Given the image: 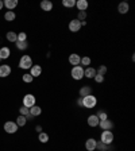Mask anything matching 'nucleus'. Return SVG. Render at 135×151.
Returning <instances> with one entry per match:
<instances>
[{
  "label": "nucleus",
  "instance_id": "1",
  "mask_svg": "<svg viewBox=\"0 0 135 151\" xmlns=\"http://www.w3.org/2000/svg\"><path fill=\"white\" fill-rule=\"evenodd\" d=\"M97 104V99L93 96V94H89V96L83 97V107L87 108V109H92L95 108Z\"/></svg>",
  "mask_w": 135,
  "mask_h": 151
},
{
  "label": "nucleus",
  "instance_id": "2",
  "mask_svg": "<svg viewBox=\"0 0 135 151\" xmlns=\"http://www.w3.org/2000/svg\"><path fill=\"white\" fill-rule=\"evenodd\" d=\"M70 74L72 77H73V80L76 81H80L84 78V68L81 66V65H77V66H73L70 70Z\"/></svg>",
  "mask_w": 135,
  "mask_h": 151
},
{
  "label": "nucleus",
  "instance_id": "3",
  "mask_svg": "<svg viewBox=\"0 0 135 151\" xmlns=\"http://www.w3.org/2000/svg\"><path fill=\"white\" fill-rule=\"evenodd\" d=\"M31 66H32L31 57H30V55H27V54L22 55V58H20V61H19V68L27 70V69H31Z\"/></svg>",
  "mask_w": 135,
  "mask_h": 151
},
{
  "label": "nucleus",
  "instance_id": "4",
  "mask_svg": "<svg viewBox=\"0 0 135 151\" xmlns=\"http://www.w3.org/2000/svg\"><path fill=\"white\" fill-rule=\"evenodd\" d=\"M100 142H103L104 145L109 146L113 142V132L112 131H103L100 135Z\"/></svg>",
  "mask_w": 135,
  "mask_h": 151
},
{
  "label": "nucleus",
  "instance_id": "5",
  "mask_svg": "<svg viewBox=\"0 0 135 151\" xmlns=\"http://www.w3.org/2000/svg\"><path fill=\"white\" fill-rule=\"evenodd\" d=\"M35 101H37V99L34 94H26V96L23 97V107H26V108L30 109L31 107L35 105Z\"/></svg>",
  "mask_w": 135,
  "mask_h": 151
},
{
  "label": "nucleus",
  "instance_id": "6",
  "mask_svg": "<svg viewBox=\"0 0 135 151\" xmlns=\"http://www.w3.org/2000/svg\"><path fill=\"white\" fill-rule=\"evenodd\" d=\"M4 131L7 134H15L18 131V124L15 122H7L4 123Z\"/></svg>",
  "mask_w": 135,
  "mask_h": 151
},
{
  "label": "nucleus",
  "instance_id": "7",
  "mask_svg": "<svg viewBox=\"0 0 135 151\" xmlns=\"http://www.w3.org/2000/svg\"><path fill=\"white\" fill-rule=\"evenodd\" d=\"M99 127L103 131H111L113 128V122H111L109 119H106V120H100L99 123Z\"/></svg>",
  "mask_w": 135,
  "mask_h": 151
},
{
  "label": "nucleus",
  "instance_id": "8",
  "mask_svg": "<svg viewBox=\"0 0 135 151\" xmlns=\"http://www.w3.org/2000/svg\"><path fill=\"white\" fill-rule=\"evenodd\" d=\"M68 27H69V30H70L72 32H78L83 26H81V22H80V20L72 19L70 22H69V26H68Z\"/></svg>",
  "mask_w": 135,
  "mask_h": 151
},
{
  "label": "nucleus",
  "instance_id": "9",
  "mask_svg": "<svg viewBox=\"0 0 135 151\" xmlns=\"http://www.w3.org/2000/svg\"><path fill=\"white\" fill-rule=\"evenodd\" d=\"M11 74V66L10 65H0V77H8Z\"/></svg>",
  "mask_w": 135,
  "mask_h": 151
},
{
  "label": "nucleus",
  "instance_id": "10",
  "mask_svg": "<svg viewBox=\"0 0 135 151\" xmlns=\"http://www.w3.org/2000/svg\"><path fill=\"white\" fill-rule=\"evenodd\" d=\"M30 74H31L32 77L35 78V77H39L42 74V68H41V65H32L31 69H30Z\"/></svg>",
  "mask_w": 135,
  "mask_h": 151
},
{
  "label": "nucleus",
  "instance_id": "11",
  "mask_svg": "<svg viewBox=\"0 0 135 151\" xmlns=\"http://www.w3.org/2000/svg\"><path fill=\"white\" fill-rule=\"evenodd\" d=\"M68 59H69V64L70 65H73V66H77V65H80V61H81V57L78 54H70L69 55V58H68Z\"/></svg>",
  "mask_w": 135,
  "mask_h": 151
},
{
  "label": "nucleus",
  "instance_id": "12",
  "mask_svg": "<svg viewBox=\"0 0 135 151\" xmlns=\"http://www.w3.org/2000/svg\"><path fill=\"white\" fill-rule=\"evenodd\" d=\"M80 97H85V96H89V94H92V87H89V85H84V87L80 88Z\"/></svg>",
  "mask_w": 135,
  "mask_h": 151
},
{
  "label": "nucleus",
  "instance_id": "13",
  "mask_svg": "<svg viewBox=\"0 0 135 151\" xmlns=\"http://www.w3.org/2000/svg\"><path fill=\"white\" fill-rule=\"evenodd\" d=\"M96 76V69L92 68V66H88V68L84 69V77L87 78H93Z\"/></svg>",
  "mask_w": 135,
  "mask_h": 151
},
{
  "label": "nucleus",
  "instance_id": "14",
  "mask_svg": "<svg viewBox=\"0 0 135 151\" xmlns=\"http://www.w3.org/2000/svg\"><path fill=\"white\" fill-rule=\"evenodd\" d=\"M96 142L93 138H89L87 142H85V148H87V151H95L96 150Z\"/></svg>",
  "mask_w": 135,
  "mask_h": 151
},
{
  "label": "nucleus",
  "instance_id": "15",
  "mask_svg": "<svg viewBox=\"0 0 135 151\" xmlns=\"http://www.w3.org/2000/svg\"><path fill=\"white\" fill-rule=\"evenodd\" d=\"M87 122H88V125H89V127H99L100 120L96 115H90L89 117H88Z\"/></svg>",
  "mask_w": 135,
  "mask_h": 151
},
{
  "label": "nucleus",
  "instance_id": "16",
  "mask_svg": "<svg viewBox=\"0 0 135 151\" xmlns=\"http://www.w3.org/2000/svg\"><path fill=\"white\" fill-rule=\"evenodd\" d=\"M41 8L46 12H49V11L53 10V3L50 0H43V1H41Z\"/></svg>",
  "mask_w": 135,
  "mask_h": 151
},
{
  "label": "nucleus",
  "instance_id": "17",
  "mask_svg": "<svg viewBox=\"0 0 135 151\" xmlns=\"http://www.w3.org/2000/svg\"><path fill=\"white\" fill-rule=\"evenodd\" d=\"M88 6H89V4H88L87 0H77V1H76V7H77L78 11H87Z\"/></svg>",
  "mask_w": 135,
  "mask_h": 151
},
{
  "label": "nucleus",
  "instance_id": "18",
  "mask_svg": "<svg viewBox=\"0 0 135 151\" xmlns=\"http://www.w3.org/2000/svg\"><path fill=\"white\" fill-rule=\"evenodd\" d=\"M4 7H7V10L8 11H12L16 6H18V1L16 0H4Z\"/></svg>",
  "mask_w": 135,
  "mask_h": 151
},
{
  "label": "nucleus",
  "instance_id": "19",
  "mask_svg": "<svg viewBox=\"0 0 135 151\" xmlns=\"http://www.w3.org/2000/svg\"><path fill=\"white\" fill-rule=\"evenodd\" d=\"M118 11H119L120 14H127L130 11V6L129 3H126V1H122V3L118 6Z\"/></svg>",
  "mask_w": 135,
  "mask_h": 151
},
{
  "label": "nucleus",
  "instance_id": "20",
  "mask_svg": "<svg viewBox=\"0 0 135 151\" xmlns=\"http://www.w3.org/2000/svg\"><path fill=\"white\" fill-rule=\"evenodd\" d=\"M10 55H11V50L8 47L4 46V47L0 49V58H1V59H7Z\"/></svg>",
  "mask_w": 135,
  "mask_h": 151
},
{
  "label": "nucleus",
  "instance_id": "21",
  "mask_svg": "<svg viewBox=\"0 0 135 151\" xmlns=\"http://www.w3.org/2000/svg\"><path fill=\"white\" fill-rule=\"evenodd\" d=\"M42 113V108L41 107H38V105H34V107H31L30 108V115H32L34 117H37V116H39Z\"/></svg>",
  "mask_w": 135,
  "mask_h": 151
},
{
  "label": "nucleus",
  "instance_id": "22",
  "mask_svg": "<svg viewBox=\"0 0 135 151\" xmlns=\"http://www.w3.org/2000/svg\"><path fill=\"white\" fill-rule=\"evenodd\" d=\"M16 15L14 11H7L6 14H4V19L7 20V22H12V20H15Z\"/></svg>",
  "mask_w": 135,
  "mask_h": 151
},
{
  "label": "nucleus",
  "instance_id": "23",
  "mask_svg": "<svg viewBox=\"0 0 135 151\" xmlns=\"http://www.w3.org/2000/svg\"><path fill=\"white\" fill-rule=\"evenodd\" d=\"M38 140L41 142V143H47L49 142V135L46 134V132H39L38 134Z\"/></svg>",
  "mask_w": 135,
  "mask_h": 151
},
{
  "label": "nucleus",
  "instance_id": "24",
  "mask_svg": "<svg viewBox=\"0 0 135 151\" xmlns=\"http://www.w3.org/2000/svg\"><path fill=\"white\" fill-rule=\"evenodd\" d=\"M16 124H18V127H23V125H26V123H27V120H26V116H22V115H19L18 116V119H16Z\"/></svg>",
  "mask_w": 135,
  "mask_h": 151
},
{
  "label": "nucleus",
  "instance_id": "25",
  "mask_svg": "<svg viewBox=\"0 0 135 151\" xmlns=\"http://www.w3.org/2000/svg\"><path fill=\"white\" fill-rule=\"evenodd\" d=\"M62 6L65 8H73V7H76V0H64Z\"/></svg>",
  "mask_w": 135,
  "mask_h": 151
},
{
  "label": "nucleus",
  "instance_id": "26",
  "mask_svg": "<svg viewBox=\"0 0 135 151\" xmlns=\"http://www.w3.org/2000/svg\"><path fill=\"white\" fill-rule=\"evenodd\" d=\"M96 150L97 151H107L108 150V146L107 145H104L103 142H96Z\"/></svg>",
  "mask_w": 135,
  "mask_h": 151
},
{
  "label": "nucleus",
  "instance_id": "27",
  "mask_svg": "<svg viewBox=\"0 0 135 151\" xmlns=\"http://www.w3.org/2000/svg\"><path fill=\"white\" fill-rule=\"evenodd\" d=\"M16 38H18V34L14 31H8L7 32V39L10 42H16Z\"/></svg>",
  "mask_w": 135,
  "mask_h": 151
},
{
  "label": "nucleus",
  "instance_id": "28",
  "mask_svg": "<svg viewBox=\"0 0 135 151\" xmlns=\"http://www.w3.org/2000/svg\"><path fill=\"white\" fill-rule=\"evenodd\" d=\"M96 73H97V74H101V76H106V73H107V66H106V65H100L99 68L96 69Z\"/></svg>",
  "mask_w": 135,
  "mask_h": 151
},
{
  "label": "nucleus",
  "instance_id": "29",
  "mask_svg": "<svg viewBox=\"0 0 135 151\" xmlns=\"http://www.w3.org/2000/svg\"><path fill=\"white\" fill-rule=\"evenodd\" d=\"M16 47L19 49V50H26L27 47H29V43L26 42H16Z\"/></svg>",
  "mask_w": 135,
  "mask_h": 151
},
{
  "label": "nucleus",
  "instance_id": "30",
  "mask_svg": "<svg viewBox=\"0 0 135 151\" xmlns=\"http://www.w3.org/2000/svg\"><path fill=\"white\" fill-rule=\"evenodd\" d=\"M26 41H27L26 32H19V34H18V38H16V42H26Z\"/></svg>",
  "mask_w": 135,
  "mask_h": 151
},
{
  "label": "nucleus",
  "instance_id": "31",
  "mask_svg": "<svg viewBox=\"0 0 135 151\" xmlns=\"http://www.w3.org/2000/svg\"><path fill=\"white\" fill-rule=\"evenodd\" d=\"M81 65H84L85 68H88L90 65V58L89 57H81V61H80Z\"/></svg>",
  "mask_w": 135,
  "mask_h": 151
},
{
  "label": "nucleus",
  "instance_id": "32",
  "mask_svg": "<svg viewBox=\"0 0 135 151\" xmlns=\"http://www.w3.org/2000/svg\"><path fill=\"white\" fill-rule=\"evenodd\" d=\"M85 19H87V11H78L77 20H80V22H84Z\"/></svg>",
  "mask_w": 135,
  "mask_h": 151
},
{
  "label": "nucleus",
  "instance_id": "33",
  "mask_svg": "<svg viewBox=\"0 0 135 151\" xmlns=\"http://www.w3.org/2000/svg\"><path fill=\"white\" fill-rule=\"evenodd\" d=\"M96 116L99 117V120H106V119H108V115H107V112H104V111H99V112L96 113Z\"/></svg>",
  "mask_w": 135,
  "mask_h": 151
},
{
  "label": "nucleus",
  "instance_id": "34",
  "mask_svg": "<svg viewBox=\"0 0 135 151\" xmlns=\"http://www.w3.org/2000/svg\"><path fill=\"white\" fill-rule=\"evenodd\" d=\"M22 80L24 81V82H27V84H30V82H32V80H34V77H32L31 74H23V77H22Z\"/></svg>",
  "mask_w": 135,
  "mask_h": 151
},
{
  "label": "nucleus",
  "instance_id": "35",
  "mask_svg": "<svg viewBox=\"0 0 135 151\" xmlns=\"http://www.w3.org/2000/svg\"><path fill=\"white\" fill-rule=\"evenodd\" d=\"M19 112H20V115L22 116H27L30 113V109L29 108H26V107H22V108L19 109Z\"/></svg>",
  "mask_w": 135,
  "mask_h": 151
},
{
  "label": "nucleus",
  "instance_id": "36",
  "mask_svg": "<svg viewBox=\"0 0 135 151\" xmlns=\"http://www.w3.org/2000/svg\"><path fill=\"white\" fill-rule=\"evenodd\" d=\"M93 78H95V81H96L97 84H101L104 81V76H101V74H97V73H96V76H95Z\"/></svg>",
  "mask_w": 135,
  "mask_h": 151
},
{
  "label": "nucleus",
  "instance_id": "37",
  "mask_svg": "<svg viewBox=\"0 0 135 151\" xmlns=\"http://www.w3.org/2000/svg\"><path fill=\"white\" fill-rule=\"evenodd\" d=\"M77 105L78 107H83V97H78V99H77Z\"/></svg>",
  "mask_w": 135,
  "mask_h": 151
},
{
  "label": "nucleus",
  "instance_id": "38",
  "mask_svg": "<svg viewBox=\"0 0 135 151\" xmlns=\"http://www.w3.org/2000/svg\"><path fill=\"white\" fill-rule=\"evenodd\" d=\"M35 131L38 132V134H39V132H42V127H41V125H37V127H35Z\"/></svg>",
  "mask_w": 135,
  "mask_h": 151
},
{
  "label": "nucleus",
  "instance_id": "39",
  "mask_svg": "<svg viewBox=\"0 0 135 151\" xmlns=\"http://www.w3.org/2000/svg\"><path fill=\"white\" fill-rule=\"evenodd\" d=\"M32 119H34V116H32V115H30V113L26 116V120H32Z\"/></svg>",
  "mask_w": 135,
  "mask_h": 151
},
{
  "label": "nucleus",
  "instance_id": "40",
  "mask_svg": "<svg viewBox=\"0 0 135 151\" xmlns=\"http://www.w3.org/2000/svg\"><path fill=\"white\" fill-rule=\"evenodd\" d=\"M3 7H4V3H3V1H1V0H0V10H1Z\"/></svg>",
  "mask_w": 135,
  "mask_h": 151
},
{
  "label": "nucleus",
  "instance_id": "41",
  "mask_svg": "<svg viewBox=\"0 0 135 151\" xmlns=\"http://www.w3.org/2000/svg\"><path fill=\"white\" fill-rule=\"evenodd\" d=\"M0 61H1V58H0Z\"/></svg>",
  "mask_w": 135,
  "mask_h": 151
}]
</instances>
